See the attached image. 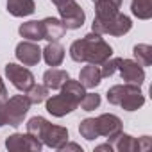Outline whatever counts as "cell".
Here are the masks:
<instances>
[{
  "instance_id": "2",
  "label": "cell",
  "mask_w": 152,
  "mask_h": 152,
  "mask_svg": "<svg viewBox=\"0 0 152 152\" xmlns=\"http://www.w3.org/2000/svg\"><path fill=\"white\" fill-rule=\"evenodd\" d=\"M107 100L115 106L124 107L125 111H136L145 104V97L140 91L138 84H116L111 90H107Z\"/></svg>"
},
{
  "instance_id": "11",
  "label": "cell",
  "mask_w": 152,
  "mask_h": 152,
  "mask_svg": "<svg viewBox=\"0 0 152 152\" xmlns=\"http://www.w3.org/2000/svg\"><path fill=\"white\" fill-rule=\"evenodd\" d=\"M6 147L9 150H39L41 141L32 134H13L6 140Z\"/></svg>"
},
{
  "instance_id": "22",
  "label": "cell",
  "mask_w": 152,
  "mask_h": 152,
  "mask_svg": "<svg viewBox=\"0 0 152 152\" xmlns=\"http://www.w3.org/2000/svg\"><path fill=\"white\" fill-rule=\"evenodd\" d=\"M27 97H29V100H31V104H39V102H43V100H47V97H48V88L43 84V86H36V84H32L27 91Z\"/></svg>"
},
{
  "instance_id": "29",
  "label": "cell",
  "mask_w": 152,
  "mask_h": 152,
  "mask_svg": "<svg viewBox=\"0 0 152 152\" xmlns=\"http://www.w3.org/2000/svg\"><path fill=\"white\" fill-rule=\"evenodd\" d=\"M59 150H79V152H83V148H81L79 145H75V143H70V145H66V143H64Z\"/></svg>"
},
{
  "instance_id": "25",
  "label": "cell",
  "mask_w": 152,
  "mask_h": 152,
  "mask_svg": "<svg viewBox=\"0 0 152 152\" xmlns=\"http://www.w3.org/2000/svg\"><path fill=\"white\" fill-rule=\"evenodd\" d=\"M79 106L84 111H93L95 107L100 106V95H97V93H84V97L81 99Z\"/></svg>"
},
{
  "instance_id": "9",
  "label": "cell",
  "mask_w": 152,
  "mask_h": 152,
  "mask_svg": "<svg viewBox=\"0 0 152 152\" xmlns=\"http://www.w3.org/2000/svg\"><path fill=\"white\" fill-rule=\"evenodd\" d=\"M118 72L122 75V79L125 83H131V84H141L145 81V72H143V66H140L136 61H131V59H122L118 61Z\"/></svg>"
},
{
  "instance_id": "23",
  "label": "cell",
  "mask_w": 152,
  "mask_h": 152,
  "mask_svg": "<svg viewBox=\"0 0 152 152\" xmlns=\"http://www.w3.org/2000/svg\"><path fill=\"white\" fill-rule=\"evenodd\" d=\"M79 131H81V134H83L86 140H95V138H99L97 120H95V118H86V120H83Z\"/></svg>"
},
{
  "instance_id": "24",
  "label": "cell",
  "mask_w": 152,
  "mask_h": 152,
  "mask_svg": "<svg viewBox=\"0 0 152 152\" xmlns=\"http://www.w3.org/2000/svg\"><path fill=\"white\" fill-rule=\"evenodd\" d=\"M45 125H47V120L43 116H34V118H31L27 122V132L39 140V134H41V131H43Z\"/></svg>"
},
{
  "instance_id": "4",
  "label": "cell",
  "mask_w": 152,
  "mask_h": 152,
  "mask_svg": "<svg viewBox=\"0 0 152 152\" xmlns=\"http://www.w3.org/2000/svg\"><path fill=\"white\" fill-rule=\"evenodd\" d=\"M29 107H31V100H29L27 95H15L13 99L6 100V104H4L6 124H9L13 127H18L23 122Z\"/></svg>"
},
{
  "instance_id": "12",
  "label": "cell",
  "mask_w": 152,
  "mask_h": 152,
  "mask_svg": "<svg viewBox=\"0 0 152 152\" xmlns=\"http://www.w3.org/2000/svg\"><path fill=\"white\" fill-rule=\"evenodd\" d=\"M16 57L25 66H34L41 59V48L36 43H32V41H22L16 47Z\"/></svg>"
},
{
  "instance_id": "6",
  "label": "cell",
  "mask_w": 152,
  "mask_h": 152,
  "mask_svg": "<svg viewBox=\"0 0 152 152\" xmlns=\"http://www.w3.org/2000/svg\"><path fill=\"white\" fill-rule=\"evenodd\" d=\"M6 75H7V79L13 83V86L16 90H20V91H27L34 84V75L31 73V70L25 68V66L15 64V63L6 64Z\"/></svg>"
},
{
  "instance_id": "5",
  "label": "cell",
  "mask_w": 152,
  "mask_h": 152,
  "mask_svg": "<svg viewBox=\"0 0 152 152\" xmlns=\"http://www.w3.org/2000/svg\"><path fill=\"white\" fill-rule=\"evenodd\" d=\"M57 9H59V15H61V22L64 23L66 29H79V27H83V23L86 20V15H84L83 7L75 2V0H68V2H64Z\"/></svg>"
},
{
  "instance_id": "31",
  "label": "cell",
  "mask_w": 152,
  "mask_h": 152,
  "mask_svg": "<svg viewBox=\"0 0 152 152\" xmlns=\"http://www.w3.org/2000/svg\"><path fill=\"white\" fill-rule=\"evenodd\" d=\"M64 2H68V0H52V4H54V6H57V7H59V6H63Z\"/></svg>"
},
{
  "instance_id": "18",
  "label": "cell",
  "mask_w": 152,
  "mask_h": 152,
  "mask_svg": "<svg viewBox=\"0 0 152 152\" xmlns=\"http://www.w3.org/2000/svg\"><path fill=\"white\" fill-rule=\"evenodd\" d=\"M109 143L113 145V148L122 150V152H132V150H138V140H134L132 136L124 134V132H120V134H118L115 140H111Z\"/></svg>"
},
{
  "instance_id": "8",
  "label": "cell",
  "mask_w": 152,
  "mask_h": 152,
  "mask_svg": "<svg viewBox=\"0 0 152 152\" xmlns=\"http://www.w3.org/2000/svg\"><path fill=\"white\" fill-rule=\"evenodd\" d=\"M39 140L52 148H61L68 141V131L61 125H52L47 122V125L43 127V131L39 134Z\"/></svg>"
},
{
  "instance_id": "26",
  "label": "cell",
  "mask_w": 152,
  "mask_h": 152,
  "mask_svg": "<svg viewBox=\"0 0 152 152\" xmlns=\"http://www.w3.org/2000/svg\"><path fill=\"white\" fill-rule=\"evenodd\" d=\"M118 61H120V57H113V59H106L102 63V68H100L102 77H111V75L118 70Z\"/></svg>"
},
{
  "instance_id": "14",
  "label": "cell",
  "mask_w": 152,
  "mask_h": 152,
  "mask_svg": "<svg viewBox=\"0 0 152 152\" xmlns=\"http://www.w3.org/2000/svg\"><path fill=\"white\" fill-rule=\"evenodd\" d=\"M102 81V73H100V66L97 64H90L84 66L81 70V75H79V83L84 86V88H95L99 86Z\"/></svg>"
},
{
  "instance_id": "20",
  "label": "cell",
  "mask_w": 152,
  "mask_h": 152,
  "mask_svg": "<svg viewBox=\"0 0 152 152\" xmlns=\"http://www.w3.org/2000/svg\"><path fill=\"white\" fill-rule=\"evenodd\" d=\"M131 9L140 20H148L152 16V0H132Z\"/></svg>"
},
{
  "instance_id": "1",
  "label": "cell",
  "mask_w": 152,
  "mask_h": 152,
  "mask_svg": "<svg viewBox=\"0 0 152 152\" xmlns=\"http://www.w3.org/2000/svg\"><path fill=\"white\" fill-rule=\"evenodd\" d=\"M113 48L100 38V34L93 32L77 41H73L70 47V57L77 63H90V64H102L109 59Z\"/></svg>"
},
{
  "instance_id": "27",
  "label": "cell",
  "mask_w": 152,
  "mask_h": 152,
  "mask_svg": "<svg viewBox=\"0 0 152 152\" xmlns=\"http://www.w3.org/2000/svg\"><path fill=\"white\" fill-rule=\"evenodd\" d=\"M150 147V138L148 136H143L141 140H138V150H147Z\"/></svg>"
},
{
  "instance_id": "3",
  "label": "cell",
  "mask_w": 152,
  "mask_h": 152,
  "mask_svg": "<svg viewBox=\"0 0 152 152\" xmlns=\"http://www.w3.org/2000/svg\"><path fill=\"white\" fill-rule=\"evenodd\" d=\"M132 27L131 23V18L125 16V15H113L106 20H99L95 18L93 20V32L97 34H111V36H124L125 32H129Z\"/></svg>"
},
{
  "instance_id": "21",
  "label": "cell",
  "mask_w": 152,
  "mask_h": 152,
  "mask_svg": "<svg viewBox=\"0 0 152 152\" xmlns=\"http://www.w3.org/2000/svg\"><path fill=\"white\" fill-rule=\"evenodd\" d=\"M134 57H136V63L140 66H150L152 64V47L150 45H136L134 47Z\"/></svg>"
},
{
  "instance_id": "17",
  "label": "cell",
  "mask_w": 152,
  "mask_h": 152,
  "mask_svg": "<svg viewBox=\"0 0 152 152\" xmlns=\"http://www.w3.org/2000/svg\"><path fill=\"white\" fill-rule=\"evenodd\" d=\"M36 9L34 6V0H7V11L13 15V16H29L32 15Z\"/></svg>"
},
{
  "instance_id": "19",
  "label": "cell",
  "mask_w": 152,
  "mask_h": 152,
  "mask_svg": "<svg viewBox=\"0 0 152 152\" xmlns=\"http://www.w3.org/2000/svg\"><path fill=\"white\" fill-rule=\"evenodd\" d=\"M20 34L31 41H39L43 39V27L41 22H27L20 27Z\"/></svg>"
},
{
  "instance_id": "7",
  "label": "cell",
  "mask_w": 152,
  "mask_h": 152,
  "mask_svg": "<svg viewBox=\"0 0 152 152\" xmlns=\"http://www.w3.org/2000/svg\"><path fill=\"white\" fill-rule=\"evenodd\" d=\"M77 106H79V100H75L64 91H61L59 95H54L52 99H47V111L52 116H59V118L72 113Z\"/></svg>"
},
{
  "instance_id": "30",
  "label": "cell",
  "mask_w": 152,
  "mask_h": 152,
  "mask_svg": "<svg viewBox=\"0 0 152 152\" xmlns=\"http://www.w3.org/2000/svg\"><path fill=\"white\" fill-rule=\"evenodd\" d=\"M6 125V113H4V104H0V127Z\"/></svg>"
},
{
  "instance_id": "10",
  "label": "cell",
  "mask_w": 152,
  "mask_h": 152,
  "mask_svg": "<svg viewBox=\"0 0 152 152\" xmlns=\"http://www.w3.org/2000/svg\"><path fill=\"white\" fill-rule=\"evenodd\" d=\"M97 120V131H99V136H106L107 141L115 140L120 132H122V122L118 116L115 115H100Z\"/></svg>"
},
{
  "instance_id": "16",
  "label": "cell",
  "mask_w": 152,
  "mask_h": 152,
  "mask_svg": "<svg viewBox=\"0 0 152 152\" xmlns=\"http://www.w3.org/2000/svg\"><path fill=\"white\" fill-rule=\"evenodd\" d=\"M41 52H43V57H45L47 64H50V66H59L64 59V48L57 41H50Z\"/></svg>"
},
{
  "instance_id": "13",
  "label": "cell",
  "mask_w": 152,
  "mask_h": 152,
  "mask_svg": "<svg viewBox=\"0 0 152 152\" xmlns=\"http://www.w3.org/2000/svg\"><path fill=\"white\" fill-rule=\"evenodd\" d=\"M41 27H43V39H48V41H59L66 32L64 23L57 18L41 20Z\"/></svg>"
},
{
  "instance_id": "15",
  "label": "cell",
  "mask_w": 152,
  "mask_h": 152,
  "mask_svg": "<svg viewBox=\"0 0 152 152\" xmlns=\"http://www.w3.org/2000/svg\"><path fill=\"white\" fill-rule=\"evenodd\" d=\"M68 79H70L68 73L64 70H59V68H50L43 73V84L48 90H61Z\"/></svg>"
},
{
  "instance_id": "28",
  "label": "cell",
  "mask_w": 152,
  "mask_h": 152,
  "mask_svg": "<svg viewBox=\"0 0 152 152\" xmlns=\"http://www.w3.org/2000/svg\"><path fill=\"white\" fill-rule=\"evenodd\" d=\"M6 100H7V90H6L4 81L0 79V104H6Z\"/></svg>"
}]
</instances>
